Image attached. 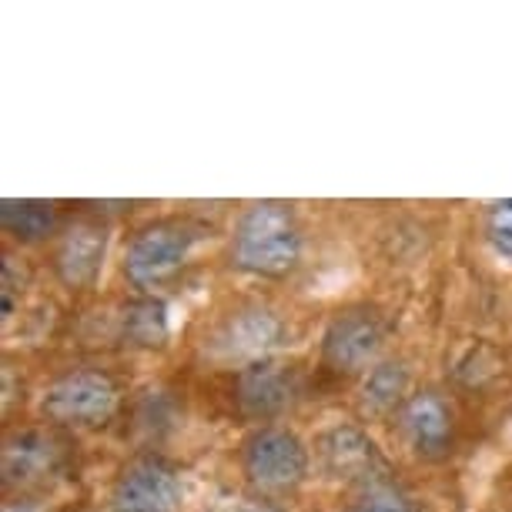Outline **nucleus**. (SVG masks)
<instances>
[{
    "mask_svg": "<svg viewBox=\"0 0 512 512\" xmlns=\"http://www.w3.org/2000/svg\"><path fill=\"white\" fill-rule=\"evenodd\" d=\"M308 446L282 425H265L251 432L241 449V469L262 496L295 492L308 476Z\"/></svg>",
    "mask_w": 512,
    "mask_h": 512,
    "instance_id": "2",
    "label": "nucleus"
},
{
    "mask_svg": "<svg viewBox=\"0 0 512 512\" xmlns=\"http://www.w3.org/2000/svg\"><path fill=\"white\" fill-rule=\"evenodd\" d=\"M124 338L141 349H161L168 342V305L161 298H141L124 312Z\"/></svg>",
    "mask_w": 512,
    "mask_h": 512,
    "instance_id": "14",
    "label": "nucleus"
},
{
    "mask_svg": "<svg viewBox=\"0 0 512 512\" xmlns=\"http://www.w3.org/2000/svg\"><path fill=\"white\" fill-rule=\"evenodd\" d=\"M198 241V228L188 221L168 218L144 225L131 238L128 255H124V275L134 288H158L171 275L181 272Z\"/></svg>",
    "mask_w": 512,
    "mask_h": 512,
    "instance_id": "3",
    "label": "nucleus"
},
{
    "mask_svg": "<svg viewBox=\"0 0 512 512\" xmlns=\"http://www.w3.org/2000/svg\"><path fill=\"white\" fill-rule=\"evenodd\" d=\"M61 442L47 432H17L14 439L4 442V482L11 486H31L61 469Z\"/></svg>",
    "mask_w": 512,
    "mask_h": 512,
    "instance_id": "12",
    "label": "nucleus"
},
{
    "mask_svg": "<svg viewBox=\"0 0 512 512\" xmlns=\"http://www.w3.org/2000/svg\"><path fill=\"white\" fill-rule=\"evenodd\" d=\"M349 512H422L409 492L392 486V482H379V486L362 489V496L352 502Z\"/></svg>",
    "mask_w": 512,
    "mask_h": 512,
    "instance_id": "16",
    "label": "nucleus"
},
{
    "mask_svg": "<svg viewBox=\"0 0 512 512\" xmlns=\"http://www.w3.org/2000/svg\"><path fill=\"white\" fill-rule=\"evenodd\" d=\"M302 225L285 201H255L231 235V262L258 278H285L302 262Z\"/></svg>",
    "mask_w": 512,
    "mask_h": 512,
    "instance_id": "1",
    "label": "nucleus"
},
{
    "mask_svg": "<svg viewBox=\"0 0 512 512\" xmlns=\"http://www.w3.org/2000/svg\"><path fill=\"white\" fill-rule=\"evenodd\" d=\"M402 432L409 446L425 459L446 456L452 446V409L436 392H419L402 405Z\"/></svg>",
    "mask_w": 512,
    "mask_h": 512,
    "instance_id": "11",
    "label": "nucleus"
},
{
    "mask_svg": "<svg viewBox=\"0 0 512 512\" xmlns=\"http://www.w3.org/2000/svg\"><path fill=\"white\" fill-rule=\"evenodd\" d=\"M405 392H409V365L379 362L362 382V409L369 415H385L405 399Z\"/></svg>",
    "mask_w": 512,
    "mask_h": 512,
    "instance_id": "13",
    "label": "nucleus"
},
{
    "mask_svg": "<svg viewBox=\"0 0 512 512\" xmlns=\"http://www.w3.org/2000/svg\"><path fill=\"white\" fill-rule=\"evenodd\" d=\"M4 512H44V506L34 499H14V502H7Z\"/></svg>",
    "mask_w": 512,
    "mask_h": 512,
    "instance_id": "19",
    "label": "nucleus"
},
{
    "mask_svg": "<svg viewBox=\"0 0 512 512\" xmlns=\"http://www.w3.org/2000/svg\"><path fill=\"white\" fill-rule=\"evenodd\" d=\"M285 338V325L272 308L262 305H248L231 312L215 332L208 335L205 349L211 359L218 362H265V355L278 349Z\"/></svg>",
    "mask_w": 512,
    "mask_h": 512,
    "instance_id": "5",
    "label": "nucleus"
},
{
    "mask_svg": "<svg viewBox=\"0 0 512 512\" xmlns=\"http://www.w3.org/2000/svg\"><path fill=\"white\" fill-rule=\"evenodd\" d=\"M181 482L161 459H138L121 472L111 492V512H178Z\"/></svg>",
    "mask_w": 512,
    "mask_h": 512,
    "instance_id": "8",
    "label": "nucleus"
},
{
    "mask_svg": "<svg viewBox=\"0 0 512 512\" xmlns=\"http://www.w3.org/2000/svg\"><path fill=\"white\" fill-rule=\"evenodd\" d=\"M208 512H278V509L265 499H221Z\"/></svg>",
    "mask_w": 512,
    "mask_h": 512,
    "instance_id": "18",
    "label": "nucleus"
},
{
    "mask_svg": "<svg viewBox=\"0 0 512 512\" xmlns=\"http://www.w3.org/2000/svg\"><path fill=\"white\" fill-rule=\"evenodd\" d=\"M385 342V322L375 308H345L328 322L322 335V359L335 372H362L379 359Z\"/></svg>",
    "mask_w": 512,
    "mask_h": 512,
    "instance_id": "6",
    "label": "nucleus"
},
{
    "mask_svg": "<svg viewBox=\"0 0 512 512\" xmlns=\"http://www.w3.org/2000/svg\"><path fill=\"white\" fill-rule=\"evenodd\" d=\"M315 456L322 462L325 476L359 482L362 489L389 482V462L379 452V446L365 436L359 425H332L315 442Z\"/></svg>",
    "mask_w": 512,
    "mask_h": 512,
    "instance_id": "7",
    "label": "nucleus"
},
{
    "mask_svg": "<svg viewBox=\"0 0 512 512\" xmlns=\"http://www.w3.org/2000/svg\"><path fill=\"white\" fill-rule=\"evenodd\" d=\"M486 238L496 255L512 262V198H502L486 211Z\"/></svg>",
    "mask_w": 512,
    "mask_h": 512,
    "instance_id": "17",
    "label": "nucleus"
},
{
    "mask_svg": "<svg viewBox=\"0 0 512 512\" xmlns=\"http://www.w3.org/2000/svg\"><path fill=\"white\" fill-rule=\"evenodd\" d=\"M108 255V228L101 221H77L54 251V272L67 288H88L101 275Z\"/></svg>",
    "mask_w": 512,
    "mask_h": 512,
    "instance_id": "9",
    "label": "nucleus"
},
{
    "mask_svg": "<svg viewBox=\"0 0 512 512\" xmlns=\"http://www.w3.org/2000/svg\"><path fill=\"white\" fill-rule=\"evenodd\" d=\"M298 395V379L288 365L278 362H255L245 365L238 375V405L255 419H272L282 415Z\"/></svg>",
    "mask_w": 512,
    "mask_h": 512,
    "instance_id": "10",
    "label": "nucleus"
},
{
    "mask_svg": "<svg viewBox=\"0 0 512 512\" xmlns=\"http://www.w3.org/2000/svg\"><path fill=\"white\" fill-rule=\"evenodd\" d=\"M118 409V385L101 369L64 372L44 389L41 412L61 425H94Z\"/></svg>",
    "mask_w": 512,
    "mask_h": 512,
    "instance_id": "4",
    "label": "nucleus"
},
{
    "mask_svg": "<svg viewBox=\"0 0 512 512\" xmlns=\"http://www.w3.org/2000/svg\"><path fill=\"white\" fill-rule=\"evenodd\" d=\"M0 221L17 241H44L54 228V208L47 201H11L0 205Z\"/></svg>",
    "mask_w": 512,
    "mask_h": 512,
    "instance_id": "15",
    "label": "nucleus"
}]
</instances>
